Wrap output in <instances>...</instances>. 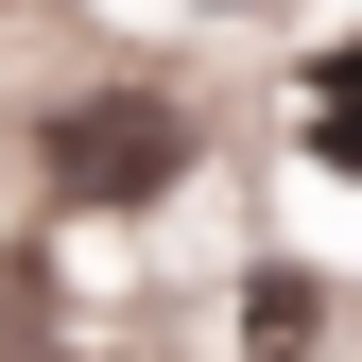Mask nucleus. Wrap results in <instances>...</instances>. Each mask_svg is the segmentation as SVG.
<instances>
[{
    "mask_svg": "<svg viewBox=\"0 0 362 362\" xmlns=\"http://www.w3.org/2000/svg\"><path fill=\"white\" fill-rule=\"evenodd\" d=\"M242 345L293 362V345H310V276H259V293H242Z\"/></svg>",
    "mask_w": 362,
    "mask_h": 362,
    "instance_id": "7ed1b4c3",
    "label": "nucleus"
},
{
    "mask_svg": "<svg viewBox=\"0 0 362 362\" xmlns=\"http://www.w3.org/2000/svg\"><path fill=\"white\" fill-rule=\"evenodd\" d=\"M173 173H190V121H173L156 86H104V104L52 121V190H69V207H156Z\"/></svg>",
    "mask_w": 362,
    "mask_h": 362,
    "instance_id": "f257e3e1",
    "label": "nucleus"
},
{
    "mask_svg": "<svg viewBox=\"0 0 362 362\" xmlns=\"http://www.w3.org/2000/svg\"><path fill=\"white\" fill-rule=\"evenodd\" d=\"M310 156H328L345 190H362V35H345L328 69H310Z\"/></svg>",
    "mask_w": 362,
    "mask_h": 362,
    "instance_id": "f03ea898",
    "label": "nucleus"
}]
</instances>
